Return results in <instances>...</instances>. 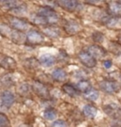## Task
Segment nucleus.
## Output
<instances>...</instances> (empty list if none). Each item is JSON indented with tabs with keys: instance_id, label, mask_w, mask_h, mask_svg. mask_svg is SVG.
<instances>
[{
	"instance_id": "4be33fe9",
	"label": "nucleus",
	"mask_w": 121,
	"mask_h": 127,
	"mask_svg": "<svg viewBox=\"0 0 121 127\" xmlns=\"http://www.w3.org/2000/svg\"><path fill=\"white\" fill-rule=\"evenodd\" d=\"M63 91L69 96H75L77 94V90L70 84H64L63 86Z\"/></svg>"
},
{
	"instance_id": "aec40b11",
	"label": "nucleus",
	"mask_w": 121,
	"mask_h": 127,
	"mask_svg": "<svg viewBox=\"0 0 121 127\" xmlns=\"http://www.w3.org/2000/svg\"><path fill=\"white\" fill-rule=\"evenodd\" d=\"M91 88H92L91 84H90V82L88 80H81L77 84V90L80 91H82L83 93L89 91Z\"/></svg>"
},
{
	"instance_id": "cd10ccee",
	"label": "nucleus",
	"mask_w": 121,
	"mask_h": 127,
	"mask_svg": "<svg viewBox=\"0 0 121 127\" xmlns=\"http://www.w3.org/2000/svg\"><path fill=\"white\" fill-rule=\"evenodd\" d=\"M51 127H67V124L63 120H57L52 123Z\"/></svg>"
},
{
	"instance_id": "f3484780",
	"label": "nucleus",
	"mask_w": 121,
	"mask_h": 127,
	"mask_svg": "<svg viewBox=\"0 0 121 127\" xmlns=\"http://www.w3.org/2000/svg\"><path fill=\"white\" fill-rule=\"evenodd\" d=\"M109 10L112 14L121 15V3L120 2H110Z\"/></svg>"
},
{
	"instance_id": "c85d7f7f",
	"label": "nucleus",
	"mask_w": 121,
	"mask_h": 127,
	"mask_svg": "<svg viewBox=\"0 0 121 127\" xmlns=\"http://www.w3.org/2000/svg\"><path fill=\"white\" fill-rule=\"evenodd\" d=\"M112 65H113L112 60H105V61H103V66L105 69H110L112 67Z\"/></svg>"
},
{
	"instance_id": "f257e3e1",
	"label": "nucleus",
	"mask_w": 121,
	"mask_h": 127,
	"mask_svg": "<svg viewBox=\"0 0 121 127\" xmlns=\"http://www.w3.org/2000/svg\"><path fill=\"white\" fill-rule=\"evenodd\" d=\"M14 101H15V97L10 91H4L1 95V98H0V107L3 110L9 109L13 104Z\"/></svg>"
},
{
	"instance_id": "b1692460",
	"label": "nucleus",
	"mask_w": 121,
	"mask_h": 127,
	"mask_svg": "<svg viewBox=\"0 0 121 127\" xmlns=\"http://www.w3.org/2000/svg\"><path fill=\"white\" fill-rule=\"evenodd\" d=\"M44 117H45L46 120H48V121H53V120H55L56 117H57V113H56V111H55L53 108H48L45 111Z\"/></svg>"
},
{
	"instance_id": "5701e85b",
	"label": "nucleus",
	"mask_w": 121,
	"mask_h": 127,
	"mask_svg": "<svg viewBox=\"0 0 121 127\" xmlns=\"http://www.w3.org/2000/svg\"><path fill=\"white\" fill-rule=\"evenodd\" d=\"M33 20V23L37 24V25H45V24L48 23V20L45 16H42L40 14H36L35 16L32 18Z\"/></svg>"
},
{
	"instance_id": "c756f323",
	"label": "nucleus",
	"mask_w": 121,
	"mask_h": 127,
	"mask_svg": "<svg viewBox=\"0 0 121 127\" xmlns=\"http://www.w3.org/2000/svg\"><path fill=\"white\" fill-rule=\"evenodd\" d=\"M119 42H120V44H121V35L119 36Z\"/></svg>"
},
{
	"instance_id": "423d86ee",
	"label": "nucleus",
	"mask_w": 121,
	"mask_h": 127,
	"mask_svg": "<svg viewBox=\"0 0 121 127\" xmlns=\"http://www.w3.org/2000/svg\"><path fill=\"white\" fill-rule=\"evenodd\" d=\"M26 38H27V41L30 44H40L44 41L43 35L36 30H29L27 32Z\"/></svg>"
},
{
	"instance_id": "7c9ffc66",
	"label": "nucleus",
	"mask_w": 121,
	"mask_h": 127,
	"mask_svg": "<svg viewBox=\"0 0 121 127\" xmlns=\"http://www.w3.org/2000/svg\"><path fill=\"white\" fill-rule=\"evenodd\" d=\"M120 78H121V76H120Z\"/></svg>"
},
{
	"instance_id": "bb28decb",
	"label": "nucleus",
	"mask_w": 121,
	"mask_h": 127,
	"mask_svg": "<svg viewBox=\"0 0 121 127\" xmlns=\"http://www.w3.org/2000/svg\"><path fill=\"white\" fill-rule=\"evenodd\" d=\"M103 34L100 33V32H95L93 34V40H94L96 42H101L103 41Z\"/></svg>"
},
{
	"instance_id": "6e6552de",
	"label": "nucleus",
	"mask_w": 121,
	"mask_h": 127,
	"mask_svg": "<svg viewBox=\"0 0 121 127\" xmlns=\"http://www.w3.org/2000/svg\"><path fill=\"white\" fill-rule=\"evenodd\" d=\"M9 23L11 25V27L15 28L17 31H24L28 27V25L26 21L17 17H11L9 19Z\"/></svg>"
},
{
	"instance_id": "2eb2a0df",
	"label": "nucleus",
	"mask_w": 121,
	"mask_h": 127,
	"mask_svg": "<svg viewBox=\"0 0 121 127\" xmlns=\"http://www.w3.org/2000/svg\"><path fill=\"white\" fill-rule=\"evenodd\" d=\"M64 29H65V31L70 33V34H75L80 30V26H79V24L74 22V21H69L65 24Z\"/></svg>"
},
{
	"instance_id": "dca6fc26",
	"label": "nucleus",
	"mask_w": 121,
	"mask_h": 127,
	"mask_svg": "<svg viewBox=\"0 0 121 127\" xmlns=\"http://www.w3.org/2000/svg\"><path fill=\"white\" fill-rule=\"evenodd\" d=\"M8 36H9V38L13 41L19 42V43H20V42H23V41H24V39H25V36L23 35L21 32L17 31V30H10Z\"/></svg>"
},
{
	"instance_id": "7ed1b4c3",
	"label": "nucleus",
	"mask_w": 121,
	"mask_h": 127,
	"mask_svg": "<svg viewBox=\"0 0 121 127\" xmlns=\"http://www.w3.org/2000/svg\"><path fill=\"white\" fill-rule=\"evenodd\" d=\"M38 14L46 17L47 20H48V23H56L57 20H58V16H57L56 11L52 8H49V7L41 8L39 9V11H38Z\"/></svg>"
},
{
	"instance_id": "39448f33",
	"label": "nucleus",
	"mask_w": 121,
	"mask_h": 127,
	"mask_svg": "<svg viewBox=\"0 0 121 127\" xmlns=\"http://www.w3.org/2000/svg\"><path fill=\"white\" fill-rule=\"evenodd\" d=\"M99 88L107 93H114V92H117L119 90V85L115 81L104 80V81L100 82Z\"/></svg>"
},
{
	"instance_id": "ddd939ff",
	"label": "nucleus",
	"mask_w": 121,
	"mask_h": 127,
	"mask_svg": "<svg viewBox=\"0 0 121 127\" xmlns=\"http://www.w3.org/2000/svg\"><path fill=\"white\" fill-rule=\"evenodd\" d=\"M51 75H52L53 79H55L56 81H59V82L64 81L66 79V76H67L66 73L63 71V69H56V70H54Z\"/></svg>"
},
{
	"instance_id": "20e7f679",
	"label": "nucleus",
	"mask_w": 121,
	"mask_h": 127,
	"mask_svg": "<svg viewBox=\"0 0 121 127\" xmlns=\"http://www.w3.org/2000/svg\"><path fill=\"white\" fill-rule=\"evenodd\" d=\"M32 89L35 91V93L37 95H39L41 98H48L49 97V91L47 90V88L39 81H34L33 85H32Z\"/></svg>"
},
{
	"instance_id": "6ab92c4d",
	"label": "nucleus",
	"mask_w": 121,
	"mask_h": 127,
	"mask_svg": "<svg viewBox=\"0 0 121 127\" xmlns=\"http://www.w3.org/2000/svg\"><path fill=\"white\" fill-rule=\"evenodd\" d=\"M44 33L47 37H50V38H57V37L60 36V30L57 27H45L44 29Z\"/></svg>"
},
{
	"instance_id": "a211bd4d",
	"label": "nucleus",
	"mask_w": 121,
	"mask_h": 127,
	"mask_svg": "<svg viewBox=\"0 0 121 127\" xmlns=\"http://www.w3.org/2000/svg\"><path fill=\"white\" fill-rule=\"evenodd\" d=\"M1 65L8 69H13L16 67V62L12 58L9 57H5L4 59L1 60Z\"/></svg>"
},
{
	"instance_id": "4468645a",
	"label": "nucleus",
	"mask_w": 121,
	"mask_h": 127,
	"mask_svg": "<svg viewBox=\"0 0 121 127\" xmlns=\"http://www.w3.org/2000/svg\"><path fill=\"white\" fill-rule=\"evenodd\" d=\"M82 111H83V114L85 115L86 117L90 119L95 118V116L98 113V109L96 108L95 106H93V105H91V104H86V105H84Z\"/></svg>"
},
{
	"instance_id": "9b49d317",
	"label": "nucleus",
	"mask_w": 121,
	"mask_h": 127,
	"mask_svg": "<svg viewBox=\"0 0 121 127\" xmlns=\"http://www.w3.org/2000/svg\"><path fill=\"white\" fill-rule=\"evenodd\" d=\"M39 62L45 67H51L55 63V58L49 54L42 55L39 59Z\"/></svg>"
},
{
	"instance_id": "f8f14e48",
	"label": "nucleus",
	"mask_w": 121,
	"mask_h": 127,
	"mask_svg": "<svg viewBox=\"0 0 121 127\" xmlns=\"http://www.w3.org/2000/svg\"><path fill=\"white\" fill-rule=\"evenodd\" d=\"M63 9H64L65 10L68 11H73L77 9V6H78V2L74 1V0H67V1H59L57 2Z\"/></svg>"
},
{
	"instance_id": "0eeeda50",
	"label": "nucleus",
	"mask_w": 121,
	"mask_h": 127,
	"mask_svg": "<svg viewBox=\"0 0 121 127\" xmlns=\"http://www.w3.org/2000/svg\"><path fill=\"white\" fill-rule=\"evenodd\" d=\"M105 113L114 119L119 118L121 115V108L117 104H109L104 106Z\"/></svg>"
},
{
	"instance_id": "9d476101",
	"label": "nucleus",
	"mask_w": 121,
	"mask_h": 127,
	"mask_svg": "<svg viewBox=\"0 0 121 127\" xmlns=\"http://www.w3.org/2000/svg\"><path fill=\"white\" fill-rule=\"evenodd\" d=\"M106 27L111 29H120L121 16H114L106 20Z\"/></svg>"
},
{
	"instance_id": "a878e982",
	"label": "nucleus",
	"mask_w": 121,
	"mask_h": 127,
	"mask_svg": "<svg viewBox=\"0 0 121 127\" xmlns=\"http://www.w3.org/2000/svg\"><path fill=\"white\" fill-rule=\"evenodd\" d=\"M1 3L4 5L6 8H9V9H15L16 7H18L17 1H3V2H1Z\"/></svg>"
},
{
	"instance_id": "1a4fd4ad",
	"label": "nucleus",
	"mask_w": 121,
	"mask_h": 127,
	"mask_svg": "<svg viewBox=\"0 0 121 127\" xmlns=\"http://www.w3.org/2000/svg\"><path fill=\"white\" fill-rule=\"evenodd\" d=\"M88 53H89L94 59H102L103 57H105V55H106V51L104 50L101 46L92 45L89 47Z\"/></svg>"
},
{
	"instance_id": "393cba45",
	"label": "nucleus",
	"mask_w": 121,
	"mask_h": 127,
	"mask_svg": "<svg viewBox=\"0 0 121 127\" xmlns=\"http://www.w3.org/2000/svg\"><path fill=\"white\" fill-rule=\"evenodd\" d=\"M0 127H9V119L2 113H0Z\"/></svg>"
},
{
	"instance_id": "f03ea898",
	"label": "nucleus",
	"mask_w": 121,
	"mask_h": 127,
	"mask_svg": "<svg viewBox=\"0 0 121 127\" xmlns=\"http://www.w3.org/2000/svg\"><path fill=\"white\" fill-rule=\"evenodd\" d=\"M79 59L87 68H94L97 65V59H94L87 51H81L79 54Z\"/></svg>"
},
{
	"instance_id": "412c9836",
	"label": "nucleus",
	"mask_w": 121,
	"mask_h": 127,
	"mask_svg": "<svg viewBox=\"0 0 121 127\" xmlns=\"http://www.w3.org/2000/svg\"><path fill=\"white\" fill-rule=\"evenodd\" d=\"M83 95L86 99H88L90 101H97L99 98V91L93 88H91L89 91L83 93Z\"/></svg>"
}]
</instances>
